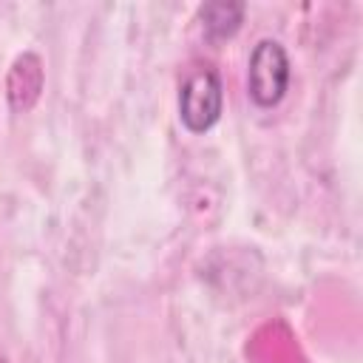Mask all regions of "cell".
I'll list each match as a JSON object with an SVG mask.
<instances>
[{
  "label": "cell",
  "instance_id": "cell-2",
  "mask_svg": "<svg viewBox=\"0 0 363 363\" xmlns=\"http://www.w3.org/2000/svg\"><path fill=\"white\" fill-rule=\"evenodd\" d=\"M289 88V57L278 40H258L247 62V94L258 108H275Z\"/></svg>",
  "mask_w": 363,
  "mask_h": 363
},
{
  "label": "cell",
  "instance_id": "cell-5",
  "mask_svg": "<svg viewBox=\"0 0 363 363\" xmlns=\"http://www.w3.org/2000/svg\"><path fill=\"white\" fill-rule=\"evenodd\" d=\"M0 363H3V360H0Z\"/></svg>",
  "mask_w": 363,
  "mask_h": 363
},
{
  "label": "cell",
  "instance_id": "cell-4",
  "mask_svg": "<svg viewBox=\"0 0 363 363\" xmlns=\"http://www.w3.org/2000/svg\"><path fill=\"white\" fill-rule=\"evenodd\" d=\"M218 6V20H204V28L213 34V37H218V40H224V37H230V34H235V28H238V23H241V14H244V6H230V3H216Z\"/></svg>",
  "mask_w": 363,
  "mask_h": 363
},
{
  "label": "cell",
  "instance_id": "cell-3",
  "mask_svg": "<svg viewBox=\"0 0 363 363\" xmlns=\"http://www.w3.org/2000/svg\"><path fill=\"white\" fill-rule=\"evenodd\" d=\"M43 88V62L37 54H23L14 60L9 74V102L14 111H28Z\"/></svg>",
  "mask_w": 363,
  "mask_h": 363
},
{
  "label": "cell",
  "instance_id": "cell-1",
  "mask_svg": "<svg viewBox=\"0 0 363 363\" xmlns=\"http://www.w3.org/2000/svg\"><path fill=\"white\" fill-rule=\"evenodd\" d=\"M224 91L221 77L210 65H196L179 91V119L190 133H204L221 119Z\"/></svg>",
  "mask_w": 363,
  "mask_h": 363
}]
</instances>
